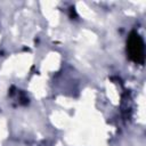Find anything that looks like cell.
Here are the masks:
<instances>
[{"label":"cell","instance_id":"cell-1","mask_svg":"<svg viewBox=\"0 0 146 146\" xmlns=\"http://www.w3.org/2000/svg\"><path fill=\"white\" fill-rule=\"evenodd\" d=\"M127 52L131 60L137 64L144 63L145 58V47L144 40L137 32H131L127 41Z\"/></svg>","mask_w":146,"mask_h":146}]
</instances>
